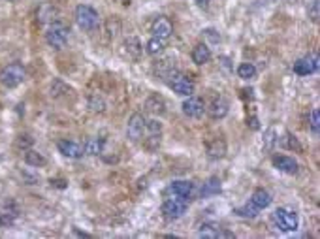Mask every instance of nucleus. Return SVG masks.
I'll return each instance as SVG.
<instances>
[{"label": "nucleus", "instance_id": "nucleus-1", "mask_svg": "<svg viewBox=\"0 0 320 239\" xmlns=\"http://www.w3.org/2000/svg\"><path fill=\"white\" fill-rule=\"evenodd\" d=\"M271 224L281 231H296L299 226V216L294 209L279 207L271 213Z\"/></svg>", "mask_w": 320, "mask_h": 239}, {"label": "nucleus", "instance_id": "nucleus-2", "mask_svg": "<svg viewBox=\"0 0 320 239\" xmlns=\"http://www.w3.org/2000/svg\"><path fill=\"white\" fill-rule=\"evenodd\" d=\"M27 76V70L23 64L19 62H12L8 66L0 70V83L6 87V89H16L17 85H21Z\"/></svg>", "mask_w": 320, "mask_h": 239}, {"label": "nucleus", "instance_id": "nucleus-3", "mask_svg": "<svg viewBox=\"0 0 320 239\" xmlns=\"http://www.w3.org/2000/svg\"><path fill=\"white\" fill-rule=\"evenodd\" d=\"M74 17H76L78 27L83 29V31H94V29H98V25H100L98 12H96L93 6H89V4H79L78 8H76Z\"/></svg>", "mask_w": 320, "mask_h": 239}, {"label": "nucleus", "instance_id": "nucleus-4", "mask_svg": "<svg viewBox=\"0 0 320 239\" xmlns=\"http://www.w3.org/2000/svg\"><path fill=\"white\" fill-rule=\"evenodd\" d=\"M68 34H70V29L66 27L61 21H55V23L49 25V29L46 32V42L51 49H63L66 44H68Z\"/></svg>", "mask_w": 320, "mask_h": 239}, {"label": "nucleus", "instance_id": "nucleus-5", "mask_svg": "<svg viewBox=\"0 0 320 239\" xmlns=\"http://www.w3.org/2000/svg\"><path fill=\"white\" fill-rule=\"evenodd\" d=\"M162 216L166 220H177L187 213V200H181V198H170L162 203Z\"/></svg>", "mask_w": 320, "mask_h": 239}, {"label": "nucleus", "instance_id": "nucleus-6", "mask_svg": "<svg viewBox=\"0 0 320 239\" xmlns=\"http://www.w3.org/2000/svg\"><path fill=\"white\" fill-rule=\"evenodd\" d=\"M168 87L172 89L173 93H177L179 96H190L194 94V81L188 79L187 76H181V74H173L170 79H168Z\"/></svg>", "mask_w": 320, "mask_h": 239}, {"label": "nucleus", "instance_id": "nucleus-7", "mask_svg": "<svg viewBox=\"0 0 320 239\" xmlns=\"http://www.w3.org/2000/svg\"><path fill=\"white\" fill-rule=\"evenodd\" d=\"M145 126H147V119L141 113H134L126 124V138L130 141H140L145 134Z\"/></svg>", "mask_w": 320, "mask_h": 239}, {"label": "nucleus", "instance_id": "nucleus-8", "mask_svg": "<svg viewBox=\"0 0 320 239\" xmlns=\"http://www.w3.org/2000/svg\"><path fill=\"white\" fill-rule=\"evenodd\" d=\"M145 132H147V138L143 139V145L147 147L149 151H156V149L160 147V136H162V124L158 123V121H147Z\"/></svg>", "mask_w": 320, "mask_h": 239}, {"label": "nucleus", "instance_id": "nucleus-9", "mask_svg": "<svg viewBox=\"0 0 320 239\" xmlns=\"http://www.w3.org/2000/svg\"><path fill=\"white\" fill-rule=\"evenodd\" d=\"M314 72H318V55H307L294 62V74L297 76H311Z\"/></svg>", "mask_w": 320, "mask_h": 239}, {"label": "nucleus", "instance_id": "nucleus-10", "mask_svg": "<svg viewBox=\"0 0 320 239\" xmlns=\"http://www.w3.org/2000/svg\"><path fill=\"white\" fill-rule=\"evenodd\" d=\"M181 109H183V113L187 117H190V119H200V117L205 113V104H203L202 98L190 94V96H187V100L183 102Z\"/></svg>", "mask_w": 320, "mask_h": 239}, {"label": "nucleus", "instance_id": "nucleus-11", "mask_svg": "<svg viewBox=\"0 0 320 239\" xmlns=\"http://www.w3.org/2000/svg\"><path fill=\"white\" fill-rule=\"evenodd\" d=\"M271 162H273L277 170L284 171L288 175H296L297 171H299V166H297L296 160L292 156H286V154H275L273 158H271Z\"/></svg>", "mask_w": 320, "mask_h": 239}, {"label": "nucleus", "instance_id": "nucleus-12", "mask_svg": "<svg viewBox=\"0 0 320 239\" xmlns=\"http://www.w3.org/2000/svg\"><path fill=\"white\" fill-rule=\"evenodd\" d=\"M151 32H153V36H156V38L168 40L173 34V25L172 21L166 19V17H156L153 27H151Z\"/></svg>", "mask_w": 320, "mask_h": 239}, {"label": "nucleus", "instance_id": "nucleus-13", "mask_svg": "<svg viewBox=\"0 0 320 239\" xmlns=\"http://www.w3.org/2000/svg\"><path fill=\"white\" fill-rule=\"evenodd\" d=\"M170 192L175 196V198H181V200H188L192 192H194V183L192 181H185V179H179V181H173L170 185Z\"/></svg>", "mask_w": 320, "mask_h": 239}, {"label": "nucleus", "instance_id": "nucleus-14", "mask_svg": "<svg viewBox=\"0 0 320 239\" xmlns=\"http://www.w3.org/2000/svg\"><path fill=\"white\" fill-rule=\"evenodd\" d=\"M57 17H59V10H57V6H53L51 2H44L38 8V12H36V19H38V23L42 25L55 23Z\"/></svg>", "mask_w": 320, "mask_h": 239}, {"label": "nucleus", "instance_id": "nucleus-15", "mask_svg": "<svg viewBox=\"0 0 320 239\" xmlns=\"http://www.w3.org/2000/svg\"><path fill=\"white\" fill-rule=\"evenodd\" d=\"M59 153L64 154V156H68V158H81L83 156V145H79L76 141H72V139H61L59 143Z\"/></svg>", "mask_w": 320, "mask_h": 239}, {"label": "nucleus", "instance_id": "nucleus-16", "mask_svg": "<svg viewBox=\"0 0 320 239\" xmlns=\"http://www.w3.org/2000/svg\"><path fill=\"white\" fill-rule=\"evenodd\" d=\"M205 111H207V115H209L211 119H224V117L228 115V111H230V104H228L224 98H215V100L205 108Z\"/></svg>", "mask_w": 320, "mask_h": 239}, {"label": "nucleus", "instance_id": "nucleus-17", "mask_svg": "<svg viewBox=\"0 0 320 239\" xmlns=\"http://www.w3.org/2000/svg\"><path fill=\"white\" fill-rule=\"evenodd\" d=\"M198 235L205 239H219V237H232V233L226 231L224 228H220L217 224H202L200 230H198Z\"/></svg>", "mask_w": 320, "mask_h": 239}, {"label": "nucleus", "instance_id": "nucleus-18", "mask_svg": "<svg viewBox=\"0 0 320 239\" xmlns=\"http://www.w3.org/2000/svg\"><path fill=\"white\" fill-rule=\"evenodd\" d=\"M205 149H207V156H209V158L219 160V158H222V156L226 154V141L220 138H215L207 143Z\"/></svg>", "mask_w": 320, "mask_h": 239}, {"label": "nucleus", "instance_id": "nucleus-19", "mask_svg": "<svg viewBox=\"0 0 320 239\" xmlns=\"http://www.w3.org/2000/svg\"><path fill=\"white\" fill-rule=\"evenodd\" d=\"M250 203L254 205L256 209H265V207H269L271 205V194L267 192L265 188H256L254 192H252V196H250Z\"/></svg>", "mask_w": 320, "mask_h": 239}, {"label": "nucleus", "instance_id": "nucleus-20", "mask_svg": "<svg viewBox=\"0 0 320 239\" xmlns=\"http://www.w3.org/2000/svg\"><path fill=\"white\" fill-rule=\"evenodd\" d=\"M211 61V49L207 47V44H198L192 49V62H196L198 66L207 64Z\"/></svg>", "mask_w": 320, "mask_h": 239}, {"label": "nucleus", "instance_id": "nucleus-21", "mask_svg": "<svg viewBox=\"0 0 320 239\" xmlns=\"http://www.w3.org/2000/svg\"><path fill=\"white\" fill-rule=\"evenodd\" d=\"M145 108H147L151 113H155V115H164L166 113V102H164L162 96L153 94V96H149L147 102H145Z\"/></svg>", "mask_w": 320, "mask_h": 239}, {"label": "nucleus", "instance_id": "nucleus-22", "mask_svg": "<svg viewBox=\"0 0 320 239\" xmlns=\"http://www.w3.org/2000/svg\"><path fill=\"white\" fill-rule=\"evenodd\" d=\"M220 179L219 177H209L202 186V198H209V196H215V194L220 192Z\"/></svg>", "mask_w": 320, "mask_h": 239}, {"label": "nucleus", "instance_id": "nucleus-23", "mask_svg": "<svg viewBox=\"0 0 320 239\" xmlns=\"http://www.w3.org/2000/svg\"><path fill=\"white\" fill-rule=\"evenodd\" d=\"M125 47L132 59H140V55L143 53V46H141V42L136 36H128L125 40Z\"/></svg>", "mask_w": 320, "mask_h": 239}, {"label": "nucleus", "instance_id": "nucleus-24", "mask_svg": "<svg viewBox=\"0 0 320 239\" xmlns=\"http://www.w3.org/2000/svg\"><path fill=\"white\" fill-rule=\"evenodd\" d=\"M104 151V141L100 138H91L85 141V145H83V153L85 154H91V156H96V154H102Z\"/></svg>", "mask_w": 320, "mask_h": 239}, {"label": "nucleus", "instance_id": "nucleus-25", "mask_svg": "<svg viewBox=\"0 0 320 239\" xmlns=\"http://www.w3.org/2000/svg\"><path fill=\"white\" fill-rule=\"evenodd\" d=\"M25 162L29 164V166L40 168V166H44V164H46V158H44V154L38 153V151H34V149H27V151H25Z\"/></svg>", "mask_w": 320, "mask_h": 239}, {"label": "nucleus", "instance_id": "nucleus-26", "mask_svg": "<svg viewBox=\"0 0 320 239\" xmlns=\"http://www.w3.org/2000/svg\"><path fill=\"white\" fill-rule=\"evenodd\" d=\"M164 49H166V40H160V38H156V36H153V38L147 42V46H145V51H147L149 55H153V57L160 55Z\"/></svg>", "mask_w": 320, "mask_h": 239}, {"label": "nucleus", "instance_id": "nucleus-27", "mask_svg": "<svg viewBox=\"0 0 320 239\" xmlns=\"http://www.w3.org/2000/svg\"><path fill=\"white\" fill-rule=\"evenodd\" d=\"M258 213H260V209H256L252 203H245V205H241V207H235L234 209V215L241 216V218H254V216H258Z\"/></svg>", "mask_w": 320, "mask_h": 239}, {"label": "nucleus", "instance_id": "nucleus-28", "mask_svg": "<svg viewBox=\"0 0 320 239\" xmlns=\"http://www.w3.org/2000/svg\"><path fill=\"white\" fill-rule=\"evenodd\" d=\"M68 93H70V87L64 85L61 79H55V81L51 83V96H53V98H61V96H66Z\"/></svg>", "mask_w": 320, "mask_h": 239}, {"label": "nucleus", "instance_id": "nucleus-29", "mask_svg": "<svg viewBox=\"0 0 320 239\" xmlns=\"http://www.w3.org/2000/svg\"><path fill=\"white\" fill-rule=\"evenodd\" d=\"M237 76L241 77V79H252V77H256V68H254V64H250V62H243V64H239Z\"/></svg>", "mask_w": 320, "mask_h": 239}, {"label": "nucleus", "instance_id": "nucleus-30", "mask_svg": "<svg viewBox=\"0 0 320 239\" xmlns=\"http://www.w3.org/2000/svg\"><path fill=\"white\" fill-rule=\"evenodd\" d=\"M275 143H279V138H277V132L273 130V128H269V130L265 132L264 136V147L269 151V149H273Z\"/></svg>", "mask_w": 320, "mask_h": 239}, {"label": "nucleus", "instance_id": "nucleus-31", "mask_svg": "<svg viewBox=\"0 0 320 239\" xmlns=\"http://www.w3.org/2000/svg\"><path fill=\"white\" fill-rule=\"evenodd\" d=\"M89 108L93 109L94 113H102V111H104V108H106V104H104V100H102L100 96L93 94V96L89 98Z\"/></svg>", "mask_w": 320, "mask_h": 239}, {"label": "nucleus", "instance_id": "nucleus-32", "mask_svg": "<svg viewBox=\"0 0 320 239\" xmlns=\"http://www.w3.org/2000/svg\"><path fill=\"white\" fill-rule=\"evenodd\" d=\"M307 14H309V17H311V21H318V17H320V4H318V0H312L311 4H309V8H307Z\"/></svg>", "mask_w": 320, "mask_h": 239}, {"label": "nucleus", "instance_id": "nucleus-33", "mask_svg": "<svg viewBox=\"0 0 320 239\" xmlns=\"http://www.w3.org/2000/svg\"><path fill=\"white\" fill-rule=\"evenodd\" d=\"M282 145L286 147V149H296V151H301V145H299V141H297L292 134H286L284 138H282Z\"/></svg>", "mask_w": 320, "mask_h": 239}, {"label": "nucleus", "instance_id": "nucleus-34", "mask_svg": "<svg viewBox=\"0 0 320 239\" xmlns=\"http://www.w3.org/2000/svg\"><path fill=\"white\" fill-rule=\"evenodd\" d=\"M311 130L314 132V134L320 132V111L316 108L311 111Z\"/></svg>", "mask_w": 320, "mask_h": 239}, {"label": "nucleus", "instance_id": "nucleus-35", "mask_svg": "<svg viewBox=\"0 0 320 239\" xmlns=\"http://www.w3.org/2000/svg\"><path fill=\"white\" fill-rule=\"evenodd\" d=\"M32 143H34V139H32L31 136H27V134H25V136H19L16 141V145L19 147V149H31Z\"/></svg>", "mask_w": 320, "mask_h": 239}, {"label": "nucleus", "instance_id": "nucleus-36", "mask_svg": "<svg viewBox=\"0 0 320 239\" xmlns=\"http://www.w3.org/2000/svg\"><path fill=\"white\" fill-rule=\"evenodd\" d=\"M203 34H205L207 38L213 40V42H219V40H220V34L217 31H213V29H207V31H203Z\"/></svg>", "mask_w": 320, "mask_h": 239}, {"label": "nucleus", "instance_id": "nucleus-37", "mask_svg": "<svg viewBox=\"0 0 320 239\" xmlns=\"http://www.w3.org/2000/svg\"><path fill=\"white\" fill-rule=\"evenodd\" d=\"M249 124H250V128H252V130H258V119L256 117H250Z\"/></svg>", "mask_w": 320, "mask_h": 239}, {"label": "nucleus", "instance_id": "nucleus-38", "mask_svg": "<svg viewBox=\"0 0 320 239\" xmlns=\"http://www.w3.org/2000/svg\"><path fill=\"white\" fill-rule=\"evenodd\" d=\"M209 2H211V0H196V4H198V6H202V8H205Z\"/></svg>", "mask_w": 320, "mask_h": 239}]
</instances>
